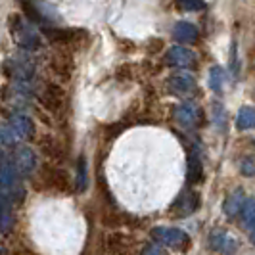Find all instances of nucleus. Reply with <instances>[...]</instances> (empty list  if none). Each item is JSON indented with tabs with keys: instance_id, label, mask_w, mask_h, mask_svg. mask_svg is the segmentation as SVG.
I'll use <instances>...</instances> for the list:
<instances>
[{
	"instance_id": "f257e3e1",
	"label": "nucleus",
	"mask_w": 255,
	"mask_h": 255,
	"mask_svg": "<svg viewBox=\"0 0 255 255\" xmlns=\"http://www.w3.org/2000/svg\"><path fill=\"white\" fill-rule=\"evenodd\" d=\"M33 188L38 192H54V194H71L73 179L64 167L44 163L33 179Z\"/></svg>"
},
{
	"instance_id": "f03ea898",
	"label": "nucleus",
	"mask_w": 255,
	"mask_h": 255,
	"mask_svg": "<svg viewBox=\"0 0 255 255\" xmlns=\"http://www.w3.org/2000/svg\"><path fill=\"white\" fill-rule=\"evenodd\" d=\"M38 102H40V106H42L56 121L65 123L67 96H65V89L62 85H58L56 81L46 83V85L40 89V92H38Z\"/></svg>"
},
{
	"instance_id": "7ed1b4c3",
	"label": "nucleus",
	"mask_w": 255,
	"mask_h": 255,
	"mask_svg": "<svg viewBox=\"0 0 255 255\" xmlns=\"http://www.w3.org/2000/svg\"><path fill=\"white\" fill-rule=\"evenodd\" d=\"M48 69L54 75V81L58 85L64 87L65 83H69L73 79L75 73V56L71 48H62V46H56L54 52L50 54V60H48Z\"/></svg>"
},
{
	"instance_id": "20e7f679",
	"label": "nucleus",
	"mask_w": 255,
	"mask_h": 255,
	"mask_svg": "<svg viewBox=\"0 0 255 255\" xmlns=\"http://www.w3.org/2000/svg\"><path fill=\"white\" fill-rule=\"evenodd\" d=\"M37 148L40 150V153L46 157V163H52V165H58L62 167L69 155V148L65 146L62 138L54 136V134H38L37 140Z\"/></svg>"
},
{
	"instance_id": "39448f33",
	"label": "nucleus",
	"mask_w": 255,
	"mask_h": 255,
	"mask_svg": "<svg viewBox=\"0 0 255 255\" xmlns=\"http://www.w3.org/2000/svg\"><path fill=\"white\" fill-rule=\"evenodd\" d=\"M207 244L219 255H236V252L240 250V240L227 229L211 230V234L207 238Z\"/></svg>"
},
{
	"instance_id": "423d86ee",
	"label": "nucleus",
	"mask_w": 255,
	"mask_h": 255,
	"mask_svg": "<svg viewBox=\"0 0 255 255\" xmlns=\"http://www.w3.org/2000/svg\"><path fill=\"white\" fill-rule=\"evenodd\" d=\"M106 252L108 255H136V242L125 232L114 230L106 236Z\"/></svg>"
},
{
	"instance_id": "0eeeda50",
	"label": "nucleus",
	"mask_w": 255,
	"mask_h": 255,
	"mask_svg": "<svg viewBox=\"0 0 255 255\" xmlns=\"http://www.w3.org/2000/svg\"><path fill=\"white\" fill-rule=\"evenodd\" d=\"M46 35L52 40V44L62 48H71L77 42H83V38L87 37V33L81 29H50L46 31Z\"/></svg>"
},
{
	"instance_id": "6e6552de",
	"label": "nucleus",
	"mask_w": 255,
	"mask_h": 255,
	"mask_svg": "<svg viewBox=\"0 0 255 255\" xmlns=\"http://www.w3.org/2000/svg\"><path fill=\"white\" fill-rule=\"evenodd\" d=\"M246 192L244 188H234V190L230 192L229 196H227V200H225V204H223V211H225V215L229 219H234V217H240V213H242V207L246 204Z\"/></svg>"
},
{
	"instance_id": "1a4fd4ad",
	"label": "nucleus",
	"mask_w": 255,
	"mask_h": 255,
	"mask_svg": "<svg viewBox=\"0 0 255 255\" xmlns=\"http://www.w3.org/2000/svg\"><path fill=\"white\" fill-rule=\"evenodd\" d=\"M155 236H159L161 242L169 244L173 248H186L188 242H190L188 236L184 232H180V230H159V232H155Z\"/></svg>"
},
{
	"instance_id": "9d476101",
	"label": "nucleus",
	"mask_w": 255,
	"mask_h": 255,
	"mask_svg": "<svg viewBox=\"0 0 255 255\" xmlns=\"http://www.w3.org/2000/svg\"><path fill=\"white\" fill-rule=\"evenodd\" d=\"M236 128L238 130H252L255 128V108L254 106H242L236 115Z\"/></svg>"
},
{
	"instance_id": "9b49d317",
	"label": "nucleus",
	"mask_w": 255,
	"mask_h": 255,
	"mask_svg": "<svg viewBox=\"0 0 255 255\" xmlns=\"http://www.w3.org/2000/svg\"><path fill=\"white\" fill-rule=\"evenodd\" d=\"M240 225H242L246 230H252L255 229V198H248L246 204L242 207V213H240Z\"/></svg>"
},
{
	"instance_id": "f8f14e48",
	"label": "nucleus",
	"mask_w": 255,
	"mask_h": 255,
	"mask_svg": "<svg viewBox=\"0 0 255 255\" xmlns=\"http://www.w3.org/2000/svg\"><path fill=\"white\" fill-rule=\"evenodd\" d=\"M223 87H225V69L213 65L209 71V89L217 94H223Z\"/></svg>"
},
{
	"instance_id": "ddd939ff",
	"label": "nucleus",
	"mask_w": 255,
	"mask_h": 255,
	"mask_svg": "<svg viewBox=\"0 0 255 255\" xmlns=\"http://www.w3.org/2000/svg\"><path fill=\"white\" fill-rule=\"evenodd\" d=\"M167 60L173 62V64L190 65L196 62V56H194V52L186 50V48H175V50H171V54L167 56Z\"/></svg>"
},
{
	"instance_id": "4468645a",
	"label": "nucleus",
	"mask_w": 255,
	"mask_h": 255,
	"mask_svg": "<svg viewBox=\"0 0 255 255\" xmlns=\"http://www.w3.org/2000/svg\"><path fill=\"white\" fill-rule=\"evenodd\" d=\"M179 119L184 125H194L196 121L202 119V112L196 106H182L179 110Z\"/></svg>"
},
{
	"instance_id": "2eb2a0df",
	"label": "nucleus",
	"mask_w": 255,
	"mask_h": 255,
	"mask_svg": "<svg viewBox=\"0 0 255 255\" xmlns=\"http://www.w3.org/2000/svg\"><path fill=\"white\" fill-rule=\"evenodd\" d=\"M175 37L179 38V40H184V42H192V40L198 38V31L190 23H179L177 31H175Z\"/></svg>"
},
{
	"instance_id": "dca6fc26",
	"label": "nucleus",
	"mask_w": 255,
	"mask_h": 255,
	"mask_svg": "<svg viewBox=\"0 0 255 255\" xmlns=\"http://www.w3.org/2000/svg\"><path fill=\"white\" fill-rule=\"evenodd\" d=\"M194 87H196V81H194V77L188 75V73L175 77V89L179 90V92H188V90H192Z\"/></svg>"
},
{
	"instance_id": "f3484780",
	"label": "nucleus",
	"mask_w": 255,
	"mask_h": 255,
	"mask_svg": "<svg viewBox=\"0 0 255 255\" xmlns=\"http://www.w3.org/2000/svg\"><path fill=\"white\" fill-rule=\"evenodd\" d=\"M240 173L244 177H255V155L244 157L240 163Z\"/></svg>"
},
{
	"instance_id": "a211bd4d",
	"label": "nucleus",
	"mask_w": 255,
	"mask_h": 255,
	"mask_svg": "<svg viewBox=\"0 0 255 255\" xmlns=\"http://www.w3.org/2000/svg\"><path fill=\"white\" fill-rule=\"evenodd\" d=\"M230 73L236 79L240 73V64H238V48H236V42H232L230 46Z\"/></svg>"
},
{
	"instance_id": "6ab92c4d",
	"label": "nucleus",
	"mask_w": 255,
	"mask_h": 255,
	"mask_svg": "<svg viewBox=\"0 0 255 255\" xmlns=\"http://www.w3.org/2000/svg\"><path fill=\"white\" fill-rule=\"evenodd\" d=\"M213 112H215V119H217V125H227V114H225V108L221 104H213Z\"/></svg>"
},
{
	"instance_id": "aec40b11",
	"label": "nucleus",
	"mask_w": 255,
	"mask_h": 255,
	"mask_svg": "<svg viewBox=\"0 0 255 255\" xmlns=\"http://www.w3.org/2000/svg\"><path fill=\"white\" fill-rule=\"evenodd\" d=\"M182 8H188V10H204L205 4H202V2H190V4H182Z\"/></svg>"
},
{
	"instance_id": "412c9836",
	"label": "nucleus",
	"mask_w": 255,
	"mask_h": 255,
	"mask_svg": "<svg viewBox=\"0 0 255 255\" xmlns=\"http://www.w3.org/2000/svg\"><path fill=\"white\" fill-rule=\"evenodd\" d=\"M250 240H252V244L255 246V229L252 230V232H250Z\"/></svg>"
}]
</instances>
